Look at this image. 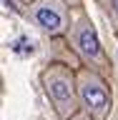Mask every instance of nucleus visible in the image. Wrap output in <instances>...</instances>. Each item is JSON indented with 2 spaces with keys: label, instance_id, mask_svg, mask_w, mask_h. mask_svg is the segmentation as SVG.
Instances as JSON below:
<instances>
[{
  "label": "nucleus",
  "instance_id": "obj_1",
  "mask_svg": "<svg viewBox=\"0 0 118 120\" xmlns=\"http://www.w3.org/2000/svg\"><path fill=\"white\" fill-rule=\"evenodd\" d=\"M40 88H43L45 100L50 103L53 112L60 120H70L81 110L75 68L65 65V63H48L40 70Z\"/></svg>",
  "mask_w": 118,
  "mask_h": 120
},
{
  "label": "nucleus",
  "instance_id": "obj_2",
  "mask_svg": "<svg viewBox=\"0 0 118 120\" xmlns=\"http://www.w3.org/2000/svg\"><path fill=\"white\" fill-rule=\"evenodd\" d=\"M65 40L70 45V50L75 52V58L81 60V65L90 68V70H98L101 75H111V58L106 52L101 38H98V30L93 25V20L88 18V13L83 8H75L73 13V22L65 33Z\"/></svg>",
  "mask_w": 118,
  "mask_h": 120
},
{
  "label": "nucleus",
  "instance_id": "obj_3",
  "mask_svg": "<svg viewBox=\"0 0 118 120\" xmlns=\"http://www.w3.org/2000/svg\"><path fill=\"white\" fill-rule=\"evenodd\" d=\"M75 75H78L81 110L90 112L96 120H108L113 110V93H111V85H108V78L85 65L75 68Z\"/></svg>",
  "mask_w": 118,
  "mask_h": 120
},
{
  "label": "nucleus",
  "instance_id": "obj_4",
  "mask_svg": "<svg viewBox=\"0 0 118 120\" xmlns=\"http://www.w3.org/2000/svg\"><path fill=\"white\" fill-rule=\"evenodd\" d=\"M70 10H75V8H70L65 0H35L28 5L25 15L48 38H63L70 28V22H73Z\"/></svg>",
  "mask_w": 118,
  "mask_h": 120
},
{
  "label": "nucleus",
  "instance_id": "obj_5",
  "mask_svg": "<svg viewBox=\"0 0 118 120\" xmlns=\"http://www.w3.org/2000/svg\"><path fill=\"white\" fill-rule=\"evenodd\" d=\"M113 18V22H116V28H118V0H111V13H108Z\"/></svg>",
  "mask_w": 118,
  "mask_h": 120
},
{
  "label": "nucleus",
  "instance_id": "obj_6",
  "mask_svg": "<svg viewBox=\"0 0 118 120\" xmlns=\"http://www.w3.org/2000/svg\"><path fill=\"white\" fill-rule=\"evenodd\" d=\"M70 120H96V118H93L90 112H85V110H78V112H75V115H73Z\"/></svg>",
  "mask_w": 118,
  "mask_h": 120
},
{
  "label": "nucleus",
  "instance_id": "obj_7",
  "mask_svg": "<svg viewBox=\"0 0 118 120\" xmlns=\"http://www.w3.org/2000/svg\"><path fill=\"white\" fill-rule=\"evenodd\" d=\"M98 3V8H103L106 13H111V0H96Z\"/></svg>",
  "mask_w": 118,
  "mask_h": 120
},
{
  "label": "nucleus",
  "instance_id": "obj_8",
  "mask_svg": "<svg viewBox=\"0 0 118 120\" xmlns=\"http://www.w3.org/2000/svg\"><path fill=\"white\" fill-rule=\"evenodd\" d=\"M65 3H68L70 8H81V5H83V0H65Z\"/></svg>",
  "mask_w": 118,
  "mask_h": 120
},
{
  "label": "nucleus",
  "instance_id": "obj_9",
  "mask_svg": "<svg viewBox=\"0 0 118 120\" xmlns=\"http://www.w3.org/2000/svg\"><path fill=\"white\" fill-rule=\"evenodd\" d=\"M30 3H35V0H20V5H23V8H28Z\"/></svg>",
  "mask_w": 118,
  "mask_h": 120
}]
</instances>
